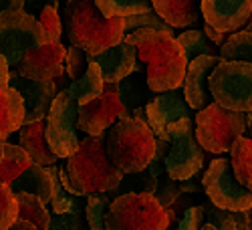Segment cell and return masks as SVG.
Segmentation results:
<instances>
[{"label": "cell", "instance_id": "6da1fadb", "mask_svg": "<svg viewBox=\"0 0 252 230\" xmlns=\"http://www.w3.org/2000/svg\"><path fill=\"white\" fill-rule=\"evenodd\" d=\"M137 49V57L145 65V79L154 93H165L184 85L188 59L172 31L143 29L125 34Z\"/></svg>", "mask_w": 252, "mask_h": 230}, {"label": "cell", "instance_id": "7a4b0ae2", "mask_svg": "<svg viewBox=\"0 0 252 230\" xmlns=\"http://www.w3.org/2000/svg\"><path fill=\"white\" fill-rule=\"evenodd\" d=\"M105 137L85 135L77 154L67 158V164L59 168V178L65 190L75 196L111 194L123 182V174L113 168L107 156Z\"/></svg>", "mask_w": 252, "mask_h": 230}, {"label": "cell", "instance_id": "3957f363", "mask_svg": "<svg viewBox=\"0 0 252 230\" xmlns=\"http://www.w3.org/2000/svg\"><path fill=\"white\" fill-rule=\"evenodd\" d=\"M61 18L71 47L89 57L101 55L125 38V18H105L95 0H67Z\"/></svg>", "mask_w": 252, "mask_h": 230}, {"label": "cell", "instance_id": "277c9868", "mask_svg": "<svg viewBox=\"0 0 252 230\" xmlns=\"http://www.w3.org/2000/svg\"><path fill=\"white\" fill-rule=\"evenodd\" d=\"M105 145L113 168L123 176H131L150 165L158 150V137L145 119L123 117L107 131Z\"/></svg>", "mask_w": 252, "mask_h": 230}, {"label": "cell", "instance_id": "5b68a950", "mask_svg": "<svg viewBox=\"0 0 252 230\" xmlns=\"http://www.w3.org/2000/svg\"><path fill=\"white\" fill-rule=\"evenodd\" d=\"M107 230H170V210L154 194L131 192L113 198L105 214Z\"/></svg>", "mask_w": 252, "mask_h": 230}, {"label": "cell", "instance_id": "8992f818", "mask_svg": "<svg viewBox=\"0 0 252 230\" xmlns=\"http://www.w3.org/2000/svg\"><path fill=\"white\" fill-rule=\"evenodd\" d=\"M158 139H165L170 143L163 165H165V174L172 180L184 182L202 172L206 154L200 141L196 139V123L192 117L170 123L161 133V137Z\"/></svg>", "mask_w": 252, "mask_h": 230}, {"label": "cell", "instance_id": "52a82bcc", "mask_svg": "<svg viewBox=\"0 0 252 230\" xmlns=\"http://www.w3.org/2000/svg\"><path fill=\"white\" fill-rule=\"evenodd\" d=\"M196 123V139L210 154H226L232 150L238 137L246 131V113L230 111L220 107L218 103H210L194 117Z\"/></svg>", "mask_w": 252, "mask_h": 230}, {"label": "cell", "instance_id": "ba28073f", "mask_svg": "<svg viewBox=\"0 0 252 230\" xmlns=\"http://www.w3.org/2000/svg\"><path fill=\"white\" fill-rule=\"evenodd\" d=\"M208 87L214 103L230 111H252V65L244 61H222L210 73Z\"/></svg>", "mask_w": 252, "mask_h": 230}, {"label": "cell", "instance_id": "9c48e42d", "mask_svg": "<svg viewBox=\"0 0 252 230\" xmlns=\"http://www.w3.org/2000/svg\"><path fill=\"white\" fill-rule=\"evenodd\" d=\"M47 43L49 36L34 16L25 10L0 12V55L6 59L10 69L18 67L27 51Z\"/></svg>", "mask_w": 252, "mask_h": 230}, {"label": "cell", "instance_id": "30bf717a", "mask_svg": "<svg viewBox=\"0 0 252 230\" xmlns=\"http://www.w3.org/2000/svg\"><path fill=\"white\" fill-rule=\"evenodd\" d=\"M202 186L216 208L232 212H248L252 208V192L238 182L230 158H214L210 162L202 176Z\"/></svg>", "mask_w": 252, "mask_h": 230}, {"label": "cell", "instance_id": "8fae6325", "mask_svg": "<svg viewBox=\"0 0 252 230\" xmlns=\"http://www.w3.org/2000/svg\"><path fill=\"white\" fill-rule=\"evenodd\" d=\"M79 103L67 93V89L59 91L53 101L51 111L47 115V141L57 158H71L77 154L81 137H79Z\"/></svg>", "mask_w": 252, "mask_h": 230}, {"label": "cell", "instance_id": "7c38bea8", "mask_svg": "<svg viewBox=\"0 0 252 230\" xmlns=\"http://www.w3.org/2000/svg\"><path fill=\"white\" fill-rule=\"evenodd\" d=\"M123 117H129V111L123 107L117 93V85L115 83H105L101 97L79 107L77 128L85 135L101 137Z\"/></svg>", "mask_w": 252, "mask_h": 230}, {"label": "cell", "instance_id": "4fadbf2b", "mask_svg": "<svg viewBox=\"0 0 252 230\" xmlns=\"http://www.w3.org/2000/svg\"><path fill=\"white\" fill-rule=\"evenodd\" d=\"M65 57L67 49L61 40L47 43L27 51L23 61L18 63V75L32 81H59L65 75Z\"/></svg>", "mask_w": 252, "mask_h": 230}, {"label": "cell", "instance_id": "5bb4252c", "mask_svg": "<svg viewBox=\"0 0 252 230\" xmlns=\"http://www.w3.org/2000/svg\"><path fill=\"white\" fill-rule=\"evenodd\" d=\"M8 85L14 87L25 99V123L47 119L53 101L61 91L55 81H32L18 75V71H10Z\"/></svg>", "mask_w": 252, "mask_h": 230}, {"label": "cell", "instance_id": "9a60e30c", "mask_svg": "<svg viewBox=\"0 0 252 230\" xmlns=\"http://www.w3.org/2000/svg\"><path fill=\"white\" fill-rule=\"evenodd\" d=\"M252 0H202V18L212 29L232 34L250 23Z\"/></svg>", "mask_w": 252, "mask_h": 230}, {"label": "cell", "instance_id": "2e32d148", "mask_svg": "<svg viewBox=\"0 0 252 230\" xmlns=\"http://www.w3.org/2000/svg\"><path fill=\"white\" fill-rule=\"evenodd\" d=\"M222 63L220 57H210V55H202L196 57L194 61L188 63V71H186V79H184V97L188 101L192 111H202L206 109L210 103H212V93L208 87V79L218 65Z\"/></svg>", "mask_w": 252, "mask_h": 230}, {"label": "cell", "instance_id": "e0dca14e", "mask_svg": "<svg viewBox=\"0 0 252 230\" xmlns=\"http://www.w3.org/2000/svg\"><path fill=\"white\" fill-rule=\"evenodd\" d=\"M145 115H148V123L154 130L156 137H161V133L170 123L192 117V109L184 97V87L165 91L154 97L145 105Z\"/></svg>", "mask_w": 252, "mask_h": 230}, {"label": "cell", "instance_id": "ac0fdd59", "mask_svg": "<svg viewBox=\"0 0 252 230\" xmlns=\"http://www.w3.org/2000/svg\"><path fill=\"white\" fill-rule=\"evenodd\" d=\"M91 61L99 65L105 83H115L117 85L119 81H123L125 77H129L135 71L139 57H137V49L127 38H123L119 45L103 51L97 57H91Z\"/></svg>", "mask_w": 252, "mask_h": 230}, {"label": "cell", "instance_id": "d6986e66", "mask_svg": "<svg viewBox=\"0 0 252 230\" xmlns=\"http://www.w3.org/2000/svg\"><path fill=\"white\" fill-rule=\"evenodd\" d=\"M45 131H47V119L36 121V123H25L23 128L16 131V141H18L20 148L31 156L32 164L49 168V165L57 164L59 158L51 150Z\"/></svg>", "mask_w": 252, "mask_h": 230}, {"label": "cell", "instance_id": "ffe728a7", "mask_svg": "<svg viewBox=\"0 0 252 230\" xmlns=\"http://www.w3.org/2000/svg\"><path fill=\"white\" fill-rule=\"evenodd\" d=\"M154 10L172 29H186L202 18V0H154Z\"/></svg>", "mask_w": 252, "mask_h": 230}, {"label": "cell", "instance_id": "44dd1931", "mask_svg": "<svg viewBox=\"0 0 252 230\" xmlns=\"http://www.w3.org/2000/svg\"><path fill=\"white\" fill-rule=\"evenodd\" d=\"M25 125V99L14 87L0 89V141Z\"/></svg>", "mask_w": 252, "mask_h": 230}, {"label": "cell", "instance_id": "7402d4cb", "mask_svg": "<svg viewBox=\"0 0 252 230\" xmlns=\"http://www.w3.org/2000/svg\"><path fill=\"white\" fill-rule=\"evenodd\" d=\"M10 190L14 194H20V192L32 194L38 200H43L45 204H49L51 198H53V176H51V170L43 168V165L31 164V168L25 174H20L10 184Z\"/></svg>", "mask_w": 252, "mask_h": 230}, {"label": "cell", "instance_id": "603a6c76", "mask_svg": "<svg viewBox=\"0 0 252 230\" xmlns=\"http://www.w3.org/2000/svg\"><path fill=\"white\" fill-rule=\"evenodd\" d=\"M117 93H119V99L123 103V107L127 111H133V109H139V107H145L148 103L152 101V89L148 85V79L141 77L139 71L135 69L129 77H125L123 81L117 83Z\"/></svg>", "mask_w": 252, "mask_h": 230}, {"label": "cell", "instance_id": "cb8c5ba5", "mask_svg": "<svg viewBox=\"0 0 252 230\" xmlns=\"http://www.w3.org/2000/svg\"><path fill=\"white\" fill-rule=\"evenodd\" d=\"M103 89H105L103 73H101L97 63L91 61L87 73L77 81H71V85L67 87V93L79 103V107H81V105H85V103H91L97 97H101Z\"/></svg>", "mask_w": 252, "mask_h": 230}, {"label": "cell", "instance_id": "d4e9b609", "mask_svg": "<svg viewBox=\"0 0 252 230\" xmlns=\"http://www.w3.org/2000/svg\"><path fill=\"white\" fill-rule=\"evenodd\" d=\"M31 164H32L31 156L18 143L4 141V152H2V160H0V182L10 186L20 174H25L31 168Z\"/></svg>", "mask_w": 252, "mask_h": 230}, {"label": "cell", "instance_id": "484cf974", "mask_svg": "<svg viewBox=\"0 0 252 230\" xmlns=\"http://www.w3.org/2000/svg\"><path fill=\"white\" fill-rule=\"evenodd\" d=\"M230 162L238 182L252 192V139L242 135L234 141L230 150Z\"/></svg>", "mask_w": 252, "mask_h": 230}, {"label": "cell", "instance_id": "4316f807", "mask_svg": "<svg viewBox=\"0 0 252 230\" xmlns=\"http://www.w3.org/2000/svg\"><path fill=\"white\" fill-rule=\"evenodd\" d=\"M105 18H129L154 10V0H95Z\"/></svg>", "mask_w": 252, "mask_h": 230}, {"label": "cell", "instance_id": "83f0119b", "mask_svg": "<svg viewBox=\"0 0 252 230\" xmlns=\"http://www.w3.org/2000/svg\"><path fill=\"white\" fill-rule=\"evenodd\" d=\"M16 200H18V218L32 222L38 230H49L53 216L47 210V204L43 200H38L36 196L27 194V192L16 194Z\"/></svg>", "mask_w": 252, "mask_h": 230}, {"label": "cell", "instance_id": "f1b7e54d", "mask_svg": "<svg viewBox=\"0 0 252 230\" xmlns=\"http://www.w3.org/2000/svg\"><path fill=\"white\" fill-rule=\"evenodd\" d=\"M206 222L218 230H252V220L248 212H232L216 208L212 202L206 204Z\"/></svg>", "mask_w": 252, "mask_h": 230}, {"label": "cell", "instance_id": "f546056e", "mask_svg": "<svg viewBox=\"0 0 252 230\" xmlns=\"http://www.w3.org/2000/svg\"><path fill=\"white\" fill-rule=\"evenodd\" d=\"M51 176H53V198L49 202L53 214H79L81 210V200L83 196H75L69 194L63 186L61 178H59V168L57 165H49Z\"/></svg>", "mask_w": 252, "mask_h": 230}, {"label": "cell", "instance_id": "4dcf8cb0", "mask_svg": "<svg viewBox=\"0 0 252 230\" xmlns=\"http://www.w3.org/2000/svg\"><path fill=\"white\" fill-rule=\"evenodd\" d=\"M178 38V43L182 45V49H184V55H186V59H188V63L190 61H194L196 57H202V55H210V57H220V51H218V47L210 40L206 34H204V31H186V33H182L180 36H176Z\"/></svg>", "mask_w": 252, "mask_h": 230}, {"label": "cell", "instance_id": "1f68e13d", "mask_svg": "<svg viewBox=\"0 0 252 230\" xmlns=\"http://www.w3.org/2000/svg\"><path fill=\"white\" fill-rule=\"evenodd\" d=\"M222 61H244L252 65V33L238 31L228 34L224 45L220 47Z\"/></svg>", "mask_w": 252, "mask_h": 230}, {"label": "cell", "instance_id": "d6a6232c", "mask_svg": "<svg viewBox=\"0 0 252 230\" xmlns=\"http://www.w3.org/2000/svg\"><path fill=\"white\" fill-rule=\"evenodd\" d=\"M113 200L107 194H91L85 202V218L89 224V230H107L105 226V214Z\"/></svg>", "mask_w": 252, "mask_h": 230}, {"label": "cell", "instance_id": "836d02e7", "mask_svg": "<svg viewBox=\"0 0 252 230\" xmlns=\"http://www.w3.org/2000/svg\"><path fill=\"white\" fill-rule=\"evenodd\" d=\"M18 220V200L10 186L0 182V230H10Z\"/></svg>", "mask_w": 252, "mask_h": 230}, {"label": "cell", "instance_id": "e575fe53", "mask_svg": "<svg viewBox=\"0 0 252 230\" xmlns=\"http://www.w3.org/2000/svg\"><path fill=\"white\" fill-rule=\"evenodd\" d=\"M91 65V57L85 53V51H81L77 47H69L67 49V57H65V73L69 77V81H77L81 79L83 75L87 73Z\"/></svg>", "mask_w": 252, "mask_h": 230}, {"label": "cell", "instance_id": "d590c367", "mask_svg": "<svg viewBox=\"0 0 252 230\" xmlns=\"http://www.w3.org/2000/svg\"><path fill=\"white\" fill-rule=\"evenodd\" d=\"M143 29L172 31V27L167 25L163 18H159L156 10H152V12H145V14H135V16L125 18V34L135 33V31H143Z\"/></svg>", "mask_w": 252, "mask_h": 230}, {"label": "cell", "instance_id": "8d00e7d4", "mask_svg": "<svg viewBox=\"0 0 252 230\" xmlns=\"http://www.w3.org/2000/svg\"><path fill=\"white\" fill-rule=\"evenodd\" d=\"M154 196L158 198V202H159L163 208H170L174 202L180 200V196H184V192H182V186H180L178 180H172L167 174H163V176L158 180V188H156Z\"/></svg>", "mask_w": 252, "mask_h": 230}, {"label": "cell", "instance_id": "74e56055", "mask_svg": "<svg viewBox=\"0 0 252 230\" xmlns=\"http://www.w3.org/2000/svg\"><path fill=\"white\" fill-rule=\"evenodd\" d=\"M36 20L43 25V29H45V33L49 36V43H55V40L61 38V34H63V18L59 14V8L47 6L43 12L38 14Z\"/></svg>", "mask_w": 252, "mask_h": 230}, {"label": "cell", "instance_id": "f35d334b", "mask_svg": "<svg viewBox=\"0 0 252 230\" xmlns=\"http://www.w3.org/2000/svg\"><path fill=\"white\" fill-rule=\"evenodd\" d=\"M206 204L188 206L174 230H200L206 224Z\"/></svg>", "mask_w": 252, "mask_h": 230}, {"label": "cell", "instance_id": "ab89813d", "mask_svg": "<svg viewBox=\"0 0 252 230\" xmlns=\"http://www.w3.org/2000/svg\"><path fill=\"white\" fill-rule=\"evenodd\" d=\"M49 230H83L77 214H55Z\"/></svg>", "mask_w": 252, "mask_h": 230}, {"label": "cell", "instance_id": "60d3db41", "mask_svg": "<svg viewBox=\"0 0 252 230\" xmlns=\"http://www.w3.org/2000/svg\"><path fill=\"white\" fill-rule=\"evenodd\" d=\"M47 6L59 8V0H25V8H23V10H25L27 14L38 18V14L43 12Z\"/></svg>", "mask_w": 252, "mask_h": 230}, {"label": "cell", "instance_id": "b9f144b4", "mask_svg": "<svg viewBox=\"0 0 252 230\" xmlns=\"http://www.w3.org/2000/svg\"><path fill=\"white\" fill-rule=\"evenodd\" d=\"M202 31H204V34H206L210 40H212V43H214L218 49L224 45V40L228 38V34H224V33H220V31L212 29V27H210V25H206V23H204V29H202Z\"/></svg>", "mask_w": 252, "mask_h": 230}, {"label": "cell", "instance_id": "7bdbcfd3", "mask_svg": "<svg viewBox=\"0 0 252 230\" xmlns=\"http://www.w3.org/2000/svg\"><path fill=\"white\" fill-rule=\"evenodd\" d=\"M180 186H182V192L184 194H196V192H200V188H204L202 186V180H198V176L180 182Z\"/></svg>", "mask_w": 252, "mask_h": 230}, {"label": "cell", "instance_id": "ee69618b", "mask_svg": "<svg viewBox=\"0 0 252 230\" xmlns=\"http://www.w3.org/2000/svg\"><path fill=\"white\" fill-rule=\"evenodd\" d=\"M10 65L6 63V59L0 55V89L8 87V81H10Z\"/></svg>", "mask_w": 252, "mask_h": 230}, {"label": "cell", "instance_id": "f6af8a7d", "mask_svg": "<svg viewBox=\"0 0 252 230\" xmlns=\"http://www.w3.org/2000/svg\"><path fill=\"white\" fill-rule=\"evenodd\" d=\"M23 8H25V0H0V12L23 10Z\"/></svg>", "mask_w": 252, "mask_h": 230}, {"label": "cell", "instance_id": "bcb514c9", "mask_svg": "<svg viewBox=\"0 0 252 230\" xmlns=\"http://www.w3.org/2000/svg\"><path fill=\"white\" fill-rule=\"evenodd\" d=\"M10 230H38L32 222H29V220H25V218H18L12 226H10Z\"/></svg>", "mask_w": 252, "mask_h": 230}, {"label": "cell", "instance_id": "7dc6e473", "mask_svg": "<svg viewBox=\"0 0 252 230\" xmlns=\"http://www.w3.org/2000/svg\"><path fill=\"white\" fill-rule=\"evenodd\" d=\"M246 125H248L250 133H252V111H250V113H246Z\"/></svg>", "mask_w": 252, "mask_h": 230}, {"label": "cell", "instance_id": "c3c4849f", "mask_svg": "<svg viewBox=\"0 0 252 230\" xmlns=\"http://www.w3.org/2000/svg\"><path fill=\"white\" fill-rule=\"evenodd\" d=\"M200 230H218V228H216V226H212V224H208V222H206V224H204V226H202Z\"/></svg>", "mask_w": 252, "mask_h": 230}, {"label": "cell", "instance_id": "681fc988", "mask_svg": "<svg viewBox=\"0 0 252 230\" xmlns=\"http://www.w3.org/2000/svg\"><path fill=\"white\" fill-rule=\"evenodd\" d=\"M2 152H4V141H0V160H2Z\"/></svg>", "mask_w": 252, "mask_h": 230}, {"label": "cell", "instance_id": "f907efd6", "mask_svg": "<svg viewBox=\"0 0 252 230\" xmlns=\"http://www.w3.org/2000/svg\"><path fill=\"white\" fill-rule=\"evenodd\" d=\"M244 31H248V33H252V23H250L248 27H244Z\"/></svg>", "mask_w": 252, "mask_h": 230}, {"label": "cell", "instance_id": "816d5d0a", "mask_svg": "<svg viewBox=\"0 0 252 230\" xmlns=\"http://www.w3.org/2000/svg\"><path fill=\"white\" fill-rule=\"evenodd\" d=\"M248 216H250V220H252V208H250V210H248Z\"/></svg>", "mask_w": 252, "mask_h": 230}, {"label": "cell", "instance_id": "f5cc1de1", "mask_svg": "<svg viewBox=\"0 0 252 230\" xmlns=\"http://www.w3.org/2000/svg\"><path fill=\"white\" fill-rule=\"evenodd\" d=\"M250 23H252V14H250ZM250 23H248V25H250ZM248 25H246V27H248Z\"/></svg>", "mask_w": 252, "mask_h": 230}]
</instances>
